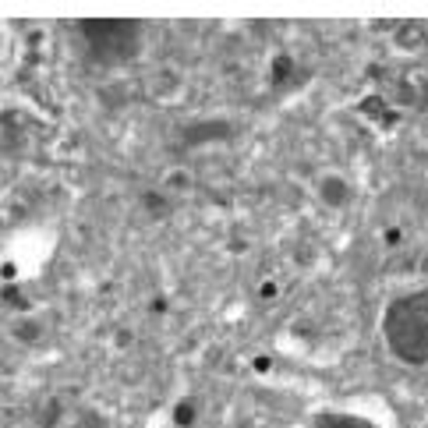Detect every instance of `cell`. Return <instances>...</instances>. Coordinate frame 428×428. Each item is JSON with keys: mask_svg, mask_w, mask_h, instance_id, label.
<instances>
[{"mask_svg": "<svg viewBox=\"0 0 428 428\" xmlns=\"http://www.w3.org/2000/svg\"><path fill=\"white\" fill-rule=\"evenodd\" d=\"M191 418H195V407H191V404H181V407H177V425H188Z\"/></svg>", "mask_w": 428, "mask_h": 428, "instance_id": "7a4b0ae2", "label": "cell"}, {"mask_svg": "<svg viewBox=\"0 0 428 428\" xmlns=\"http://www.w3.org/2000/svg\"><path fill=\"white\" fill-rule=\"evenodd\" d=\"M386 330H390V340H393L400 357L425 361L428 357V290L393 304V311L386 318Z\"/></svg>", "mask_w": 428, "mask_h": 428, "instance_id": "6da1fadb", "label": "cell"}]
</instances>
